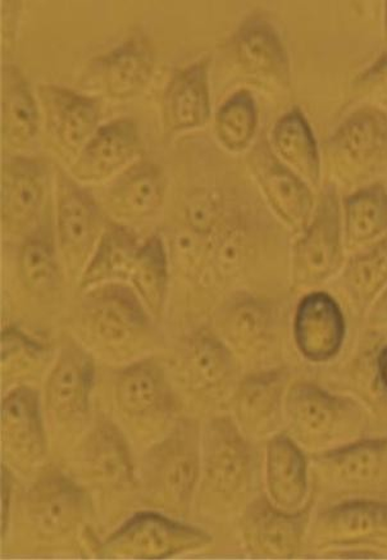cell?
<instances>
[{"mask_svg":"<svg viewBox=\"0 0 387 560\" xmlns=\"http://www.w3.org/2000/svg\"><path fill=\"white\" fill-rule=\"evenodd\" d=\"M284 412L297 442L317 453L363 439L370 425L367 409L359 400L310 381L289 387Z\"/></svg>","mask_w":387,"mask_h":560,"instance_id":"obj_1","label":"cell"},{"mask_svg":"<svg viewBox=\"0 0 387 560\" xmlns=\"http://www.w3.org/2000/svg\"><path fill=\"white\" fill-rule=\"evenodd\" d=\"M322 164L329 183L355 190L387 175V116L364 106L349 115L325 141Z\"/></svg>","mask_w":387,"mask_h":560,"instance_id":"obj_2","label":"cell"},{"mask_svg":"<svg viewBox=\"0 0 387 560\" xmlns=\"http://www.w3.org/2000/svg\"><path fill=\"white\" fill-rule=\"evenodd\" d=\"M345 252L338 186L326 182L318 190L314 218L293 245V287L314 290L324 285L341 272Z\"/></svg>","mask_w":387,"mask_h":560,"instance_id":"obj_3","label":"cell"},{"mask_svg":"<svg viewBox=\"0 0 387 560\" xmlns=\"http://www.w3.org/2000/svg\"><path fill=\"white\" fill-rule=\"evenodd\" d=\"M316 480L337 495L368 497L387 492V438L360 439L317 453Z\"/></svg>","mask_w":387,"mask_h":560,"instance_id":"obj_4","label":"cell"},{"mask_svg":"<svg viewBox=\"0 0 387 560\" xmlns=\"http://www.w3.org/2000/svg\"><path fill=\"white\" fill-rule=\"evenodd\" d=\"M211 536L198 527L184 525L152 512L133 515L104 542L108 558L165 559L204 547Z\"/></svg>","mask_w":387,"mask_h":560,"instance_id":"obj_5","label":"cell"},{"mask_svg":"<svg viewBox=\"0 0 387 560\" xmlns=\"http://www.w3.org/2000/svg\"><path fill=\"white\" fill-rule=\"evenodd\" d=\"M312 537L318 549L387 551V502L353 499L326 508L317 514Z\"/></svg>","mask_w":387,"mask_h":560,"instance_id":"obj_6","label":"cell"},{"mask_svg":"<svg viewBox=\"0 0 387 560\" xmlns=\"http://www.w3.org/2000/svg\"><path fill=\"white\" fill-rule=\"evenodd\" d=\"M198 430L181 424L145 460V481L152 494L169 508L181 510L190 503L199 477Z\"/></svg>","mask_w":387,"mask_h":560,"instance_id":"obj_7","label":"cell"},{"mask_svg":"<svg viewBox=\"0 0 387 560\" xmlns=\"http://www.w3.org/2000/svg\"><path fill=\"white\" fill-rule=\"evenodd\" d=\"M249 166L274 214L294 234H302L314 218L317 203L314 189L279 159L266 139L253 147Z\"/></svg>","mask_w":387,"mask_h":560,"instance_id":"obj_8","label":"cell"},{"mask_svg":"<svg viewBox=\"0 0 387 560\" xmlns=\"http://www.w3.org/2000/svg\"><path fill=\"white\" fill-rule=\"evenodd\" d=\"M293 332L297 352L304 360L324 364L333 361L344 348L347 318L330 293L312 290L296 305Z\"/></svg>","mask_w":387,"mask_h":560,"instance_id":"obj_9","label":"cell"},{"mask_svg":"<svg viewBox=\"0 0 387 560\" xmlns=\"http://www.w3.org/2000/svg\"><path fill=\"white\" fill-rule=\"evenodd\" d=\"M103 226L98 205L78 183L66 175L58 182V234L67 262H86L101 237Z\"/></svg>","mask_w":387,"mask_h":560,"instance_id":"obj_10","label":"cell"},{"mask_svg":"<svg viewBox=\"0 0 387 560\" xmlns=\"http://www.w3.org/2000/svg\"><path fill=\"white\" fill-rule=\"evenodd\" d=\"M85 316L96 338L109 347H121L145 332L149 319L139 298L118 283L89 294Z\"/></svg>","mask_w":387,"mask_h":560,"instance_id":"obj_11","label":"cell"},{"mask_svg":"<svg viewBox=\"0 0 387 560\" xmlns=\"http://www.w3.org/2000/svg\"><path fill=\"white\" fill-rule=\"evenodd\" d=\"M206 479L215 492L233 497L247 482L250 451L236 424L230 418H215L203 436Z\"/></svg>","mask_w":387,"mask_h":560,"instance_id":"obj_12","label":"cell"},{"mask_svg":"<svg viewBox=\"0 0 387 560\" xmlns=\"http://www.w3.org/2000/svg\"><path fill=\"white\" fill-rule=\"evenodd\" d=\"M310 508L289 513L260 498L250 504L244 517V535L257 556L293 558L301 549L309 524Z\"/></svg>","mask_w":387,"mask_h":560,"instance_id":"obj_13","label":"cell"},{"mask_svg":"<svg viewBox=\"0 0 387 560\" xmlns=\"http://www.w3.org/2000/svg\"><path fill=\"white\" fill-rule=\"evenodd\" d=\"M40 98L51 137L64 151L79 154L98 130V102L58 85H43Z\"/></svg>","mask_w":387,"mask_h":560,"instance_id":"obj_14","label":"cell"},{"mask_svg":"<svg viewBox=\"0 0 387 560\" xmlns=\"http://www.w3.org/2000/svg\"><path fill=\"white\" fill-rule=\"evenodd\" d=\"M46 166L33 159L13 156L3 163L2 221L7 230L21 233L39 218L46 198Z\"/></svg>","mask_w":387,"mask_h":560,"instance_id":"obj_15","label":"cell"},{"mask_svg":"<svg viewBox=\"0 0 387 560\" xmlns=\"http://www.w3.org/2000/svg\"><path fill=\"white\" fill-rule=\"evenodd\" d=\"M138 125L130 118L108 122L87 141L72 167L80 182H101L115 174L139 153Z\"/></svg>","mask_w":387,"mask_h":560,"instance_id":"obj_16","label":"cell"},{"mask_svg":"<svg viewBox=\"0 0 387 560\" xmlns=\"http://www.w3.org/2000/svg\"><path fill=\"white\" fill-rule=\"evenodd\" d=\"M268 494L281 511L304 510L308 498V463L294 440L280 434L270 440L266 455Z\"/></svg>","mask_w":387,"mask_h":560,"instance_id":"obj_17","label":"cell"},{"mask_svg":"<svg viewBox=\"0 0 387 560\" xmlns=\"http://www.w3.org/2000/svg\"><path fill=\"white\" fill-rule=\"evenodd\" d=\"M95 369L92 357L77 343H69L48 381V406L59 420L84 416L91 402Z\"/></svg>","mask_w":387,"mask_h":560,"instance_id":"obj_18","label":"cell"},{"mask_svg":"<svg viewBox=\"0 0 387 560\" xmlns=\"http://www.w3.org/2000/svg\"><path fill=\"white\" fill-rule=\"evenodd\" d=\"M234 51L245 71L282 85L289 84L290 59L285 44L267 19L251 16L245 20L234 35Z\"/></svg>","mask_w":387,"mask_h":560,"instance_id":"obj_19","label":"cell"},{"mask_svg":"<svg viewBox=\"0 0 387 560\" xmlns=\"http://www.w3.org/2000/svg\"><path fill=\"white\" fill-rule=\"evenodd\" d=\"M85 505L84 494L61 474L43 476L28 494L30 520L46 536L62 535L78 524Z\"/></svg>","mask_w":387,"mask_h":560,"instance_id":"obj_20","label":"cell"},{"mask_svg":"<svg viewBox=\"0 0 387 560\" xmlns=\"http://www.w3.org/2000/svg\"><path fill=\"white\" fill-rule=\"evenodd\" d=\"M210 61L200 59L176 72L163 96V116L168 129H198L211 117Z\"/></svg>","mask_w":387,"mask_h":560,"instance_id":"obj_21","label":"cell"},{"mask_svg":"<svg viewBox=\"0 0 387 560\" xmlns=\"http://www.w3.org/2000/svg\"><path fill=\"white\" fill-rule=\"evenodd\" d=\"M289 372L285 369L251 373L236 392L235 410L239 421L257 434L270 432L285 407Z\"/></svg>","mask_w":387,"mask_h":560,"instance_id":"obj_22","label":"cell"},{"mask_svg":"<svg viewBox=\"0 0 387 560\" xmlns=\"http://www.w3.org/2000/svg\"><path fill=\"white\" fill-rule=\"evenodd\" d=\"M270 144L279 159L312 189L322 186V153L307 117L300 107L286 112L274 124Z\"/></svg>","mask_w":387,"mask_h":560,"instance_id":"obj_23","label":"cell"},{"mask_svg":"<svg viewBox=\"0 0 387 560\" xmlns=\"http://www.w3.org/2000/svg\"><path fill=\"white\" fill-rule=\"evenodd\" d=\"M347 252L367 248L387 234V189L377 182L349 192L341 200Z\"/></svg>","mask_w":387,"mask_h":560,"instance_id":"obj_24","label":"cell"},{"mask_svg":"<svg viewBox=\"0 0 387 560\" xmlns=\"http://www.w3.org/2000/svg\"><path fill=\"white\" fill-rule=\"evenodd\" d=\"M277 327L272 305L248 293L236 295L223 312V334L242 352L266 349L272 342Z\"/></svg>","mask_w":387,"mask_h":560,"instance_id":"obj_25","label":"cell"},{"mask_svg":"<svg viewBox=\"0 0 387 560\" xmlns=\"http://www.w3.org/2000/svg\"><path fill=\"white\" fill-rule=\"evenodd\" d=\"M339 285L354 311L366 315L387 287V234L353 253L339 273Z\"/></svg>","mask_w":387,"mask_h":560,"instance_id":"obj_26","label":"cell"},{"mask_svg":"<svg viewBox=\"0 0 387 560\" xmlns=\"http://www.w3.org/2000/svg\"><path fill=\"white\" fill-rule=\"evenodd\" d=\"M96 69L112 98L128 100L143 91L151 80L154 58L144 42L133 39L99 58Z\"/></svg>","mask_w":387,"mask_h":560,"instance_id":"obj_27","label":"cell"},{"mask_svg":"<svg viewBox=\"0 0 387 560\" xmlns=\"http://www.w3.org/2000/svg\"><path fill=\"white\" fill-rule=\"evenodd\" d=\"M165 180L160 167L139 162L126 170L110 186L108 200L115 211L130 219L151 215L162 205Z\"/></svg>","mask_w":387,"mask_h":560,"instance_id":"obj_28","label":"cell"},{"mask_svg":"<svg viewBox=\"0 0 387 560\" xmlns=\"http://www.w3.org/2000/svg\"><path fill=\"white\" fill-rule=\"evenodd\" d=\"M3 439L14 452L37 457L44 451L40 401L35 390L19 387L2 402Z\"/></svg>","mask_w":387,"mask_h":560,"instance_id":"obj_29","label":"cell"},{"mask_svg":"<svg viewBox=\"0 0 387 560\" xmlns=\"http://www.w3.org/2000/svg\"><path fill=\"white\" fill-rule=\"evenodd\" d=\"M139 249L138 238L131 230L110 223L104 230L98 248L86 268L83 287L130 276Z\"/></svg>","mask_w":387,"mask_h":560,"instance_id":"obj_30","label":"cell"},{"mask_svg":"<svg viewBox=\"0 0 387 560\" xmlns=\"http://www.w3.org/2000/svg\"><path fill=\"white\" fill-rule=\"evenodd\" d=\"M167 395L165 376L159 365L151 361L130 365L117 380L118 405L130 416L154 413L165 405Z\"/></svg>","mask_w":387,"mask_h":560,"instance_id":"obj_31","label":"cell"},{"mask_svg":"<svg viewBox=\"0 0 387 560\" xmlns=\"http://www.w3.org/2000/svg\"><path fill=\"white\" fill-rule=\"evenodd\" d=\"M3 137L9 143L24 145L33 140L39 127V112L21 72L9 67L3 73Z\"/></svg>","mask_w":387,"mask_h":560,"instance_id":"obj_32","label":"cell"},{"mask_svg":"<svg viewBox=\"0 0 387 560\" xmlns=\"http://www.w3.org/2000/svg\"><path fill=\"white\" fill-rule=\"evenodd\" d=\"M130 279L149 310L160 315L166 301L168 260L165 244L159 235L140 246Z\"/></svg>","mask_w":387,"mask_h":560,"instance_id":"obj_33","label":"cell"},{"mask_svg":"<svg viewBox=\"0 0 387 560\" xmlns=\"http://www.w3.org/2000/svg\"><path fill=\"white\" fill-rule=\"evenodd\" d=\"M20 275L26 288L36 294H48L59 283V267L54 236L47 226L28 235L20 252Z\"/></svg>","mask_w":387,"mask_h":560,"instance_id":"obj_34","label":"cell"},{"mask_svg":"<svg viewBox=\"0 0 387 560\" xmlns=\"http://www.w3.org/2000/svg\"><path fill=\"white\" fill-rule=\"evenodd\" d=\"M186 363L194 383L211 389L225 383L234 370L230 350L210 331L194 334L186 348Z\"/></svg>","mask_w":387,"mask_h":560,"instance_id":"obj_35","label":"cell"},{"mask_svg":"<svg viewBox=\"0 0 387 560\" xmlns=\"http://www.w3.org/2000/svg\"><path fill=\"white\" fill-rule=\"evenodd\" d=\"M257 127V102L245 89L231 95L215 115V132L222 145L231 152L239 153L249 148Z\"/></svg>","mask_w":387,"mask_h":560,"instance_id":"obj_36","label":"cell"},{"mask_svg":"<svg viewBox=\"0 0 387 560\" xmlns=\"http://www.w3.org/2000/svg\"><path fill=\"white\" fill-rule=\"evenodd\" d=\"M86 455L89 465L103 480L124 483L131 479L132 465L128 447L114 424H98L89 442Z\"/></svg>","mask_w":387,"mask_h":560,"instance_id":"obj_37","label":"cell"},{"mask_svg":"<svg viewBox=\"0 0 387 560\" xmlns=\"http://www.w3.org/2000/svg\"><path fill=\"white\" fill-rule=\"evenodd\" d=\"M257 233L248 221L227 228L214 250V262L223 276L244 270L257 250Z\"/></svg>","mask_w":387,"mask_h":560,"instance_id":"obj_38","label":"cell"},{"mask_svg":"<svg viewBox=\"0 0 387 560\" xmlns=\"http://www.w3.org/2000/svg\"><path fill=\"white\" fill-rule=\"evenodd\" d=\"M220 218V206L211 192L202 191L194 194L186 206V220L194 234L207 236Z\"/></svg>","mask_w":387,"mask_h":560,"instance_id":"obj_39","label":"cell"},{"mask_svg":"<svg viewBox=\"0 0 387 560\" xmlns=\"http://www.w3.org/2000/svg\"><path fill=\"white\" fill-rule=\"evenodd\" d=\"M355 88L363 98L387 106V55L360 74L355 80Z\"/></svg>","mask_w":387,"mask_h":560,"instance_id":"obj_40","label":"cell"},{"mask_svg":"<svg viewBox=\"0 0 387 560\" xmlns=\"http://www.w3.org/2000/svg\"><path fill=\"white\" fill-rule=\"evenodd\" d=\"M368 324L371 326H387V287L382 295L376 299L367 313Z\"/></svg>","mask_w":387,"mask_h":560,"instance_id":"obj_41","label":"cell"},{"mask_svg":"<svg viewBox=\"0 0 387 560\" xmlns=\"http://www.w3.org/2000/svg\"><path fill=\"white\" fill-rule=\"evenodd\" d=\"M376 376L379 386L387 393V343L378 350L376 358Z\"/></svg>","mask_w":387,"mask_h":560,"instance_id":"obj_42","label":"cell"},{"mask_svg":"<svg viewBox=\"0 0 387 560\" xmlns=\"http://www.w3.org/2000/svg\"><path fill=\"white\" fill-rule=\"evenodd\" d=\"M384 36H385V42L387 44V3H386V7H385V25H384Z\"/></svg>","mask_w":387,"mask_h":560,"instance_id":"obj_43","label":"cell"}]
</instances>
